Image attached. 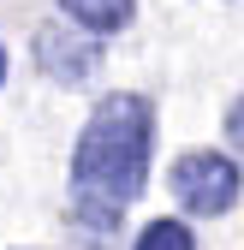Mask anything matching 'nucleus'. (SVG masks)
Returning a JSON list of instances; mask_svg holds the SVG:
<instances>
[{"label": "nucleus", "instance_id": "obj_1", "mask_svg": "<svg viewBox=\"0 0 244 250\" xmlns=\"http://www.w3.org/2000/svg\"><path fill=\"white\" fill-rule=\"evenodd\" d=\"M149 155H155V107L131 89L96 102L72 143V214L83 227H119L143 185H149Z\"/></svg>", "mask_w": 244, "mask_h": 250}, {"label": "nucleus", "instance_id": "obj_2", "mask_svg": "<svg viewBox=\"0 0 244 250\" xmlns=\"http://www.w3.org/2000/svg\"><path fill=\"white\" fill-rule=\"evenodd\" d=\"M167 185H173V197L185 203L191 214H226L238 203V191H244V173H238L232 155H221V149H185L173 161Z\"/></svg>", "mask_w": 244, "mask_h": 250}, {"label": "nucleus", "instance_id": "obj_3", "mask_svg": "<svg viewBox=\"0 0 244 250\" xmlns=\"http://www.w3.org/2000/svg\"><path fill=\"white\" fill-rule=\"evenodd\" d=\"M36 60H42V72H48L54 83L78 89V83H89V78L102 72V42H96V36H83V30L48 24L42 36H36Z\"/></svg>", "mask_w": 244, "mask_h": 250}, {"label": "nucleus", "instance_id": "obj_4", "mask_svg": "<svg viewBox=\"0 0 244 250\" xmlns=\"http://www.w3.org/2000/svg\"><path fill=\"white\" fill-rule=\"evenodd\" d=\"M137 12V0H66V18L83 30V36H113L125 30Z\"/></svg>", "mask_w": 244, "mask_h": 250}, {"label": "nucleus", "instance_id": "obj_5", "mask_svg": "<svg viewBox=\"0 0 244 250\" xmlns=\"http://www.w3.org/2000/svg\"><path fill=\"white\" fill-rule=\"evenodd\" d=\"M131 250H197V238H191L185 221H149Z\"/></svg>", "mask_w": 244, "mask_h": 250}, {"label": "nucleus", "instance_id": "obj_6", "mask_svg": "<svg viewBox=\"0 0 244 250\" xmlns=\"http://www.w3.org/2000/svg\"><path fill=\"white\" fill-rule=\"evenodd\" d=\"M226 137H232V149H244V96H238L232 113H226Z\"/></svg>", "mask_w": 244, "mask_h": 250}, {"label": "nucleus", "instance_id": "obj_7", "mask_svg": "<svg viewBox=\"0 0 244 250\" xmlns=\"http://www.w3.org/2000/svg\"><path fill=\"white\" fill-rule=\"evenodd\" d=\"M0 83H6V48H0Z\"/></svg>", "mask_w": 244, "mask_h": 250}]
</instances>
